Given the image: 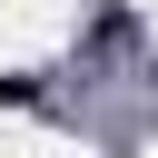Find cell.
<instances>
[{
    "instance_id": "obj_1",
    "label": "cell",
    "mask_w": 158,
    "mask_h": 158,
    "mask_svg": "<svg viewBox=\"0 0 158 158\" xmlns=\"http://www.w3.org/2000/svg\"><path fill=\"white\" fill-rule=\"evenodd\" d=\"M0 109H40V79H10L0 69Z\"/></svg>"
}]
</instances>
